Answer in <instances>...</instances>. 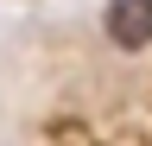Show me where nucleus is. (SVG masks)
<instances>
[{"mask_svg":"<svg viewBox=\"0 0 152 146\" xmlns=\"http://www.w3.org/2000/svg\"><path fill=\"white\" fill-rule=\"evenodd\" d=\"M108 38L121 51H146L152 45V0H108Z\"/></svg>","mask_w":152,"mask_h":146,"instance_id":"nucleus-1","label":"nucleus"}]
</instances>
